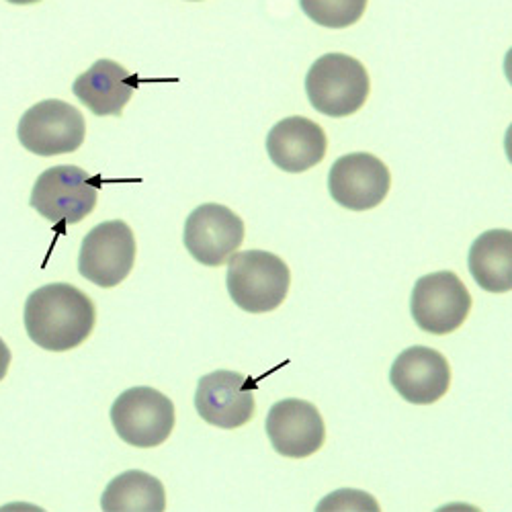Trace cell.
Returning a JSON list of instances; mask_svg holds the SVG:
<instances>
[{
	"label": "cell",
	"instance_id": "obj_1",
	"mask_svg": "<svg viewBox=\"0 0 512 512\" xmlns=\"http://www.w3.org/2000/svg\"><path fill=\"white\" fill-rule=\"evenodd\" d=\"M91 297L68 283L35 289L25 302V328L33 345L64 353L80 347L95 328Z\"/></svg>",
	"mask_w": 512,
	"mask_h": 512
},
{
	"label": "cell",
	"instance_id": "obj_2",
	"mask_svg": "<svg viewBox=\"0 0 512 512\" xmlns=\"http://www.w3.org/2000/svg\"><path fill=\"white\" fill-rule=\"evenodd\" d=\"M228 293L250 314L277 310L289 293L291 271L281 256L267 250L234 252L228 259Z\"/></svg>",
	"mask_w": 512,
	"mask_h": 512
},
{
	"label": "cell",
	"instance_id": "obj_3",
	"mask_svg": "<svg viewBox=\"0 0 512 512\" xmlns=\"http://www.w3.org/2000/svg\"><path fill=\"white\" fill-rule=\"evenodd\" d=\"M101 179L78 166H52L39 175L31 191V207L58 232L91 216L99 199Z\"/></svg>",
	"mask_w": 512,
	"mask_h": 512
},
{
	"label": "cell",
	"instance_id": "obj_4",
	"mask_svg": "<svg viewBox=\"0 0 512 512\" xmlns=\"http://www.w3.org/2000/svg\"><path fill=\"white\" fill-rule=\"evenodd\" d=\"M371 80L365 66L347 54L318 58L306 76V93L312 107L328 117L355 115L367 101Z\"/></svg>",
	"mask_w": 512,
	"mask_h": 512
},
{
	"label": "cell",
	"instance_id": "obj_5",
	"mask_svg": "<svg viewBox=\"0 0 512 512\" xmlns=\"http://www.w3.org/2000/svg\"><path fill=\"white\" fill-rule=\"evenodd\" d=\"M111 422L127 445L158 447L175 429V404L154 388H132L111 406Z\"/></svg>",
	"mask_w": 512,
	"mask_h": 512
},
{
	"label": "cell",
	"instance_id": "obj_6",
	"mask_svg": "<svg viewBox=\"0 0 512 512\" xmlns=\"http://www.w3.org/2000/svg\"><path fill=\"white\" fill-rule=\"evenodd\" d=\"M17 136L21 146L37 156L72 154L87 136V123L76 107L48 99L25 111Z\"/></svg>",
	"mask_w": 512,
	"mask_h": 512
},
{
	"label": "cell",
	"instance_id": "obj_7",
	"mask_svg": "<svg viewBox=\"0 0 512 512\" xmlns=\"http://www.w3.org/2000/svg\"><path fill=\"white\" fill-rule=\"evenodd\" d=\"M472 312V295L451 271L424 275L410 295V314L416 326L437 336L455 332Z\"/></svg>",
	"mask_w": 512,
	"mask_h": 512
},
{
	"label": "cell",
	"instance_id": "obj_8",
	"mask_svg": "<svg viewBox=\"0 0 512 512\" xmlns=\"http://www.w3.org/2000/svg\"><path fill=\"white\" fill-rule=\"evenodd\" d=\"M134 263L136 236L121 220L95 226L80 244L78 271L84 279L99 287L109 289L119 285L132 273Z\"/></svg>",
	"mask_w": 512,
	"mask_h": 512
},
{
	"label": "cell",
	"instance_id": "obj_9",
	"mask_svg": "<svg viewBox=\"0 0 512 512\" xmlns=\"http://www.w3.org/2000/svg\"><path fill=\"white\" fill-rule=\"evenodd\" d=\"M244 222L220 203H205L191 211L185 224V246L205 267H222L244 242Z\"/></svg>",
	"mask_w": 512,
	"mask_h": 512
},
{
	"label": "cell",
	"instance_id": "obj_10",
	"mask_svg": "<svg viewBox=\"0 0 512 512\" xmlns=\"http://www.w3.org/2000/svg\"><path fill=\"white\" fill-rule=\"evenodd\" d=\"M392 187L390 168L377 156L355 152L338 158L328 173L330 197L351 211H367L383 203Z\"/></svg>",
	"mask_w": 512,
	"mask_h": 512
},
{
	"label": "cell",
	"instance_id": "obj_11",
	"mask_svg": "<svg viewBox=\"0 0 512 512\" xmlns=\"http://www.w3.org/2000/svg\"><path fill=\"white\" fill-rule=\"evenodd\" d=\"M256 381L236 371H213L199 379L195 408L197 414L218 429H238L254 416Z\"/></svg>",
	"mask_w": 512,
	"mask_h": 512
},
{
	"label": "cell",
	"instance_id": "obj_12",
	"mask_svg": "<svg viewBox=\"0 0 512 512\" xmlns=\"http://www.w3.org/2000/svg\"><path fill=\"white\" fill-rule=\"evenodd\" d=\"M265 429L273 449L289 459H306L322 449L326 426L312 402L281 400L271 406Z\"/></svg>",
	"mask_w": 512,
	"mask_h": 512
},
{
	"label": "cell",
	"instance_id": "obj_13",
	"mask_svg": "<svg viewBox=\"0 0 512 512\" xmlns=\"http://www.w3.org/2000/svg\"><path fill=\"white\" fill-rule=\"evenodd\" d=\"M390 381L406 402L429 406L447 394L451 386V369L439 351L410 347L394 361Z\"/></svg>",
	"mask_w": 512,
	"mask_h": 512
},
{
	"label": "cell",
	"instance_id": "obj_14",
	"mask_svg": "<svg viewBox=\"0 0 512 512\" xmlns=\"http://www.w3.org/2000/svg\"><path fill=\"white\" fill-rule=\"evenodd\" d=\"M328 150L322 127L306 117H287L273 125L267 138V152L275 166L285 173H306L320 164Z\"/></svg>",
	"mask_w": 512,
	"mask_h": 512
},
{
	"label": "cell",
	"instance_id": "obj_15",
	"mask_svg": "<svg viewBox=\"0 0 512 512\" xmlns=\"http://www.w3.org/2000/svg\"><path fill=\"white\" fill-rule=\"evenodd\" d=\"M138 87V76L113 60H99L87 72L80 74L72 91L78 101L95 115H121Z\"/></svg>",
	"mask_w": 512,
	"mask_h": 512
},
{
	"label": "cell",
	"instance_id": "obj_16",
	"mask_svg": "<svg viewBox=\"0 0 512 512\" xmlns=\"http://www.w3.org/2000/svg\"><path fill=\"white\" fill-rule=\"evenodd\" d=\"M469 273L490 293L512 289V232L488 230L469 248Z\"/></svg>",
	"mask_w": 512,
	"mask_h": 512
},
{
	"label": "cell",
	"instance_id": "obj_17",
	"mask_svg": "<svg viewBox=\"0 0 512 512\" xmlns=\"http://www.w3.org/2000/svg\"><path fill=\"white\" fill-rule=\"evenodd\" d=\"M101 508L105 512H162L166 508L164 486L158 478L132 469L109 482Z\"/></svg>",
	"mask_w": 512,
	"mask_h": 512
},
{
	"label": "cell",
	"instance_id": "obj_18",
	"mask_svg": "<svg viewBox=\"0 0 512 512\" xmlns=\"http://www.w3.org/2000/svg\"><path fill=\"white\" fill-rule=\"evenodd\" d=\"M369 0H300L302 11L318 25L345 29L355 25L367 9Z\"/></svg>",
	"mask_w": 512,
	"mask_h": 512
},
{
	"label": "cell",
	"instance_id": "obj_19",
	"mask_svg": "<svg viewBox=\"0 0 512 512\" xmlns=\"http://www.w3.org/2000/svg\"><path fill=\"white\" fill-rule=\"evenodd\" d=\"M318 510H379L377 502L357 490H338L336 494L324 498Z\"/></svg>",
	"mask_w": 512,
	"mask_h": 512
},
{
	"label": "cell",
	"instance_id": "obj_20",
	"mask_svg": "<svg viewBox=\"0 0 512 512\" xmlns=\"http://www.w3.org/2000/svg\"><path fill=\"white\" fill-rule=\"evenodd\" d=\"M11 351H9V347H7V343L3 338H0V381L5 379V375H7V371H9V365H11Z\"/></svg>",
	"mask_w": 512,
	"mask_h": 512
},
{
	"label": "cell",
	"instance_id": "obj_21",
	"mask_svg": "<svg viewBox=\"0 0 512 512\" xmlns=\"http://www.w3.org/2000/svg\"><path fill=\"white\" fill-rule=\"evenodd\" d=\"M7 3H11V5H33V3H39V0H7Z\"/></svg>",
	"mask_w": 512,
	"mask_h": 512
}]
</instances>
